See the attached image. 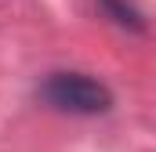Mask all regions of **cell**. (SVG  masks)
<instances>
[{"label":"cell","instance_id":"cell-1","mask_svg":"<svg viewBox=\"0 0 156 152\" xmlns=\"http://www.w3.org/2000/svg\"><path fill=\"white\" fill-rule=\"evenodd\" d=\"M37 98L66 116H105L116 105V94L109 83H102L98 76L80 73V69H58L47 73L37 87Z\"/></svg>","mask_w":156,"mask_h":152},{"label":"cell","instance_id":"cell-2","mask_svg":"<svg viewBox=\"0 0 156 152\" xmlns=\"http://www.w3.org/2000/svg\"><path fill=\"white\" fill-rule=\"evenodd\" d=\"M94 7L102 11V18H109L116 29L131 33V36H145L149 33V18L134 0H94Z\"/></svg>","mask_w":156,"mask_h":152}]
</instances>
